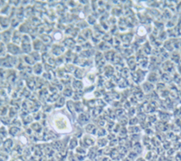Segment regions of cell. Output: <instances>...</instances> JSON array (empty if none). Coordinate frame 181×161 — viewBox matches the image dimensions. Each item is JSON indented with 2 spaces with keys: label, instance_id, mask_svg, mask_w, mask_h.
<instances>
[{
  "label": "cell",
  "instance_id": "cell-1",
  "mask_svg": "<svg viewBox=\"0 0 181 161\" xmlns=\"http://www.w3.org/2000/svg\"><path fill=\"white\" fill-rule=\"evenodd\" d=\"M69 122L66 119V118L60 116L58 118H55L54 120V127L59 131H66L69 127Z\"/></svg>",
  "mask_w": 181,
  "mask_h": 161
}]
</instances>
